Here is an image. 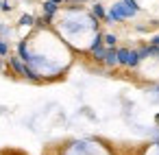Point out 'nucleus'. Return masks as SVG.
<instances>
[{
	"instance_id": "20e7f679",
	"label": "nucleus",
	"mask_w": 159,
	"mask_h": 155,
	"mask_svg": "<svg viewBox=\"0 0 159 155\" xmlns=\"http://www.w3.org/2000/svg\"><path fill=\"white\" fill-rule=\"evenodd\" d=\"M116 55H118V66L129 68V55H131V48H116Z\"/></svg>"
},
{
	"instance_id": "7ed1b4c3",
	"label": "nucleus",
	"mask_w": 159,
	"mask_h": 155,
	"mask_svg": "<svg viewBox=\"0 0 159 155\" xmlns=\"http://www.w3.org/2000/svg\"><path fill=\"white\" fill-rule=\"evenodd\" d=\"M42 9H44V20H46L48 24H50V22H52V18L59 13V7H57V5H52V2H48V0L42 5Z\"/></svg>"
},
{
	"instance_id": "39448f33",
	"label": "nucleus",
	"mask_w": 159,
	"mask_h": 155,
	"mask_svg": "<svg viewBox=\"0 0 159 155\" xmlns=\"http://www.w3.org/2000/svg\"><path fill=\"white\" fill-rule=\"evenodd\" d=\"M107 68H116L118 66V55H116V48H107L105 53V61H102Z\"/></svg>"
},
{
	"instance_id": "f257e3e1",
	"label": "nucleus",
	"mask_w": 159,
	"mask_h": 155,
	"mask_svg": "<svg viewBox=\"0 0 159 155\" xmlns=\"http://www.w3.org/2000/svg\"><path fill=\"white\" fill-rule=\"evenodd\" d=\"M133 16H135V13L122 5V0H118V2L111 5V9L107 11L105 22H107V24H113V22H122V20H126V18H133Z\"/></svg>"
},
{
	"instance_id": "ddd939ff",
	"label": "nucleus",
	"mask_w": 159,
	"mask_h": 155,
	"mask_svg": "<svg viewBox=\"0 0 159 155\" xmlns=\"http://www.w3.org/2000/svg\"><path fill=\"white\" fill-rule=\"evenodd\" d=\"M11 9H13V5L9 0H2V2H0V11H11Z\"/></svg>"
},
{
	"instance_id": "9d476101",
	"label": "nucleus",
	"mask_w": 159,
	"mask_h": 155,
	"mask_svg": "<svg viewBox=\"0 0 159 155\" xmlns=\"http://www.w3.org/2000/svg\"><path fill=\"white\" fill-rule=\"evenodd\" d=\"M139 55H137V50H131V55H129V68H137L139 66Z\"/></svg>"
},
{
	"instance_id": "423d86ee",
	"label": "nucleus",
	"mask_w": 159,
	"mask_h": 155,
	"mask_svg": "<svg viewBox=\"0 0 159 155\" xmlns=\"http://www.w3.org/2000/svg\"><path fill=\"white\" fill-rule=\"evenodd\" d=\"M105 53H107V48H105V44H102V46H96V48H92V50H89V57H92L94 61L102 63V61H105Z\"/></svg>"
},
{
	"instance_id": "dca6fc26",
	"label": "nucleus",
	"mask_w": 159,
	"mask_h": 155,
	"mask_svg": "<svg viewBox=\"0 0 159 155\" xmlns=\"http://www.w3.org/2000/svg\"><path fill=\"white\" fill-rule=\"evenodd\" d=\"M0 72H5V63L2 61H0Z\"/></svg>"
},
{
	"instance_id": "4468645a",
	"label": "nucleus",
	"mask_w": 159,
	"mask_h": 155,
	"mask_svg": "<svg viewBox=\"0 0 159 155\" xmlns=\"http://www.w3.org/2000/svg\"><path fill=\"white\" fill-rule=\"evenodd\" d=\"M150 46H157V48H159V35H155V37L150 40Z\"/></svg>"
},
{
	"instance_id": "f8f14e48",
	"label": "nucleus",
	"mask_w": 159,
	"mask_h": 155,
	"mask_svg": "<svg viewBox=\"0 0 159 155\" xmlns=\"http://www.w3.org/2000/svg\"><path fill=\"white\" fill-rule=\"evenodd\" d=\"M5 57H9V42L0 40V59H5Z\"/></svg>"
},
{
	"instance_id": "1a4fd4ad",
	"label": "nucleus",
	"mask_w": 159,
	"mask_h": 155,
	"mask_svg": "<svg viewBox=\"0 0 159 155\" xmlns=\"http://www.w3.org/2000/svg\"><path fill=\"white\" fill-rule=\"evenodd\" d=\"M18 24H20V26H33V24H35V18H33L31 13H24V16L20 18Z\"/></svg>"
},
{
	"instance_id": "f03ea898",
	"label": "nucleus",
	"mask_w": 159,
	"mask_h": 155,
	"mask_svg": "<svg viewBox=\"0 0 159 155\" xmlns=\"http://www.w3.org/2000/svg\"><path fill=\"white\" fill-rule=\"evenodd\" d=\"M7 59H9V68H11V70H13L18 77H24V74H26V63H24L20 57H13V55H9Z\"/></svg>"
},
{
	"instance_id": "6e6552de",
	"label": "nucleus",
	"mask_w": 159,
	"mask_h": 155,
	"mask_svg": "<svg viewBox=\"0 0 159 155\" xmlns=\"http://www.w3.org/2000/svg\"><path fill=\"white\" fill-rule=\"evenodd\" d=\"M116 42H118V37H116L113 33H102V44H105V48H116Z\"/></svg>"
},
{
	"instance_id": "2eb2a0df",
	"label": "nucleus",
	"mask_w": 159,
	"mask_h": 155,
	"mask_svg": "<svg viewBox=\"0 0 159 155\" xmlns=\"http://www.w3.org/2000/svg\"><path fill=\"white\" fill-rule=\"evenodd\" d=\"M48 2H52V5H57V7H59V5L63 2V0H48Z\"/></svg>"
},
{
	"instance_id": "9b49d317",
	"label": "nucleus",
	"mask_w": 159,
	"mask_h": 155,
	"mask_svg": "<svg viewBox=\"0 0 159 155\" xmlns=\"http://www.w3.org/2000/svg\"><path fill=\"white\" fill-rule=\"evenodd\" d=\"M122 5H124V7H126V9H131V11H133V13H135V16H137V13H139V5H137V2H135V0H122Z\"/></svg>"
},
{
	"instance_id": "0eeeda50",
	"label": "nucleus",
	"mask_w": 159,
	"mask_h": 155,
	"mask_svg": "<svg viewBox=\"0 0 159 155\" xmlns=\"http://www.w3.org/2000/svg\"><path fill=\"white\" fill-rule=\"evenodd\" d=\"M92 16H94L96 20H105V18H107V11H105V7H102L100 2H94V5H92Z\"/></svg>"
}]
</instances>
